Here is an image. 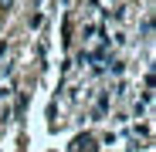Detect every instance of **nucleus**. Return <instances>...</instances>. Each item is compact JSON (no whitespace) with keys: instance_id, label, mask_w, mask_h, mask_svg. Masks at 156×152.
Listing matches in <instances>:
<instances>
[{"instance_id":"f257e3e1","label":"nucleus","mask_w":156,"mask_h":152,"mask_svg":"<svg viewBox=\"0 0 156 152\" xmlns=\"http://www.w3.org/2000/svg\"><path fill=\"white\" fill-rule=\"evenodd\" d=\"M10 4H14V0H0V10H7V7H10Z\"/></svg>"}]
</instances>
